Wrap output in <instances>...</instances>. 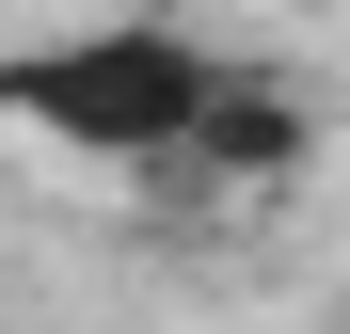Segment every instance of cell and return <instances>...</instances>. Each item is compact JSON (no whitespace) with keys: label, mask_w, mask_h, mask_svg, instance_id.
I'll return each instance as SVG.
<instances>
[{"label":"cell","mask_w":350,"mask_h":334,"mask_svg":"<svg viewBox=\"0 0 350 334\" xmlns=\"http://www.w3.org/2000/svg\"><path fill=\"white\" fill-rule=\"evenodd\" d=\"M223 80V48H191L175 16H96L64 48H16L0 64V111L48 143H80V159H175L191 143V111Z\"/></svg>","instance_id":"6da1fadb"},{"label":"cell","mask_w":350,"mask_h":334,"mask_svg":"<svg viewBox=\"0 0 350 334\" xmlns=\"http://www.w3.org/2000/svg\"><path fill=\"white\" fill-rule=\"evenodd\" d=\"M175 159H191V176H239V191H271V176H303V159H319V96H303V80H271V64H223Z\"/></svg>","instance_id":"7a4b0ae2"}]
</instances>
